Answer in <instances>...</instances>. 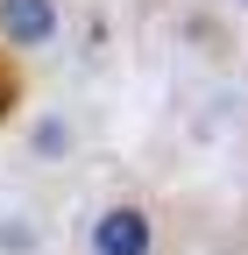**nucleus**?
<instances>
[{
	"mask_svg": "<svg viewBox=\"0 0 248 255\" xmlns=\"http://www.w3.org/2000/svg\"><path fill=\"white\" fill-rule=\"evenodd\" d=\"M78 255H163V220L149 199H100L78 220Z\"/></svg>",
	"mask_w": 248,
	"mask_h": 255,
	"instance_id": "f257e3e1",
	"label": "nucleus"
},
{
	"mask_svg": "<svg viewBox=\"0 0 248 255\" xmlns=\"http://www.w3.org/2000/svg\"><path fill=\"white\" fill-rule=\"evenodd\" d=\"M0 43L14 57H50L64 43V7L57 0H0Z\"/></svg>",
	"mask_w": 248,
	"mask_h": 255,
	"instance_id": "f03ea898",
	"label": "nucleus"
},
{
	"mask_svg": "<svg viewBox=\"0 0 248 255\" xmlns=\"http://www.w3.org/2000/svg\"><path fill=\"white\" fill-rule=\"evenodd\" d=\"M21 156L36 170H64L71 156H78V121L71 107H36V121L21 128Z\"/></svg>",
	"mask_w": 248,
	"mask_h": 255,
	"instance_id": "7ed1b4c3",
	"label": "nucleus"
},
{
	"mask_svg": "<svg viewBox=\"0 0 248 255\" xmlns=\"http://www.w3.org/2000/svg\"><path fill=\"white\" fill-rule=\"evenodd\" d=\"M0 255H50V220L28 199H0Z\"/></svg>",
	"mask_w": 248,
	"mask_h": 255,
	"instance_id": "20e7f679",
	"label": "nucleus"
},
{
	"mask_svg": "<svg viewBox=\"0 0 248 255\" xmlns=\"http://www.w3.org/2000/svg\"><path fill=\"white\" fill-rule=\"evenodd\" d=\"M21 100H28V85H21V57L0 43V128H7L14 114H21Z\"/></svg>",
	"mask_w": 248,
	"mask_h": 255,
	"instance_id": "39448f33",
	"label": "nucleus"
},
{
	"mask_svg": "<svg viewBox=\"0 0 248 255\" xmlns=\"http://www.w3.org/2000/svg\"><path fill=\"white\" fill-rule=\"evenodd\" d=\"M234 7H241V14H248V0H234Z\"/></svg>",
	"mask_w": 248,
	"mask_h": 255,
	"instance_id": "423d86ee",
	"label": "nucleus"
}]
</instances>
